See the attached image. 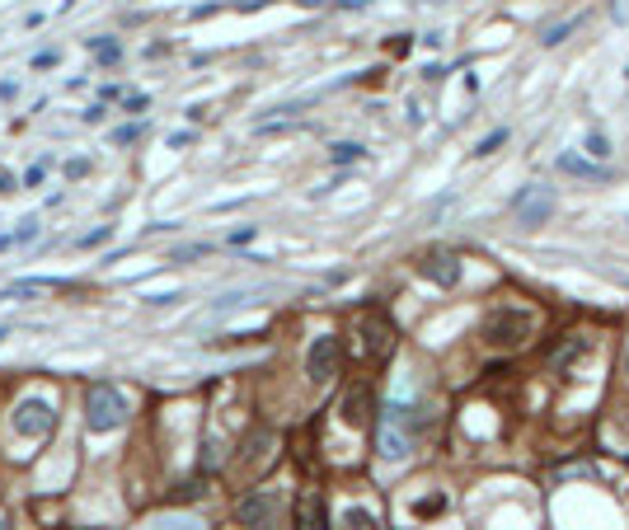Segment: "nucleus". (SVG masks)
<instances>
[{
    "label": "nucleus",
    "mask_w": 629,
    "mask_h": 530,
    "mask_svg": "<svg viewBox=\"0 0 629 530\" xmlns=\"http://www.w3.org/2000/svg\"><path fill=\"white\" fill-rule=\"evenodd\" d=\"M427 427V413L418 408V404H390L386 413H380V455H390V460H400V455H409V446H413V437H418Z\"/></svg>",
    "instance_id": "obj_1"
},
{
    "label": "nucleus",
    "mask_w": 629,
    "mask_h": 530,
    "mask_svg": "<svg viewBox=\"0 0 629 530\" xmlns=\"http://www.w3.org/2000/svg\"><path fill=\"white\" fill-rule=\"evenodd\" d=\"M531 328H536V314L531 310H493L489 320H484V343L489 347H522L526 338H531Z\"/></svg>",
    "instance_id": "obj_2"
},
{
    "label": "nucleus",
    "mask_w": 629,
    "mask_h": 530,
    "mask_svg": "<svg viewBox=\"0 0 629 530\" xmlns=\"http://www.w3.org/2000/svg\"><path fill=\"white\" fill-rule=\"evenodd\" d=\"M85 423L90 432H113V427L127 423V394L118 385H94L85 399Z\"/></svg>",
    "instance_id": "obj_3"
},
{
    "label": "nucleus",
    "mask_w": 629,
    "mask_h": 530,
    "mask_svg": "<svg viewBox=\"0 0 629 530\" xmlns=\"http://www.w3.org/2000/svg\"><path fill=\"white\" fill-rule=\"evenodd\" d=\"M10 423H14V432L28 437V441H47L57 427V408H52V399H43V394H28V399L14 404Z\"/></svg>",
    "instance_id": "obj_4"
},
{
    "label": "nucleus",
    "mask_w": 629,
    "mask_h": 530,
    "mask_svg": "<svg viewBox=\"0 0 629 530\" xmlns=\"http://www.w3.org/2000/svg\"><path fill=\"white\" fill-rule=\"evenodd\" d=\"M277 511H283V493H277V488H259V493H250V498H240L235 517H240V526H250V530H273Z\"/></svg>",
    "instance_id": "obj_5"
},
{
    "label": "nucleus",
    "mask_w": 629,
    "mask_h": 530,
    "mask_svg": "<svg viewBox=\"0 0 629 530\" xmlns=\"http://www.w3.org/2000/svg\"><path fill=\"white\" fill-rule=\"evenodd\" d=\"M512 211H517V221L526 230H536V225H545V221L554 217V193L545 188V184H526L517 197H512Z\"/></svg>",
    "instance_id": "obj_6"
},
{
    "label": "nucleus",
    "mask_w": 629,
    "mask_h": 530,
    "mask_svg": "<svg viewBox=\"0 0 629 530\" xmlns=\"http://www.w3.org/2000/svg\"><path fill=\"white\" fill-rule=\"evenodd\" d=\"M334 371H338V338L320 334L310 343V352H306V376L314 380V385H324V380H334Z\"/></svg>",
    "instance_id": "obj_7"
},
{
    "label": "nucleus",
    "mask_w": 629,
    "mask_h": 530,
    "mask_svg": "<svg viewBox=\"0 0 629 530\" xmlns=\"http://www.w3.org/2000/svg\"><path fill=\"white\" fill-rule=\"evenodd\" d=\"M418 273L433 281V287H446V291H451L456 281H460V258H456L451 249H427V254L418 258Z\"/></svg>",
    "instance_id": "obj_8"
},
{
    "label": "nucleus",
    "mask_w": 629,
    "mask_h": 530,
    "mask_svg": "<svg viewBox=\"0 0 629 530\" xmlns=\"http://www.w3.org/2000/svg\"><path fill=\"white\" fill-rule=\"evenodd\" d=\"M362 334H367V343H362V357H386L390 347H394V328H390V320H380V314H362Z\"/></svg>",
    "instance_id": "obj_9"
},
{
    "label": "nucleus",
    "mask_w": 629,
    "mask_h": 530,
    "mask_svg": "<svg viewBox=\"0 0 629 530\" xmlns=\"http://www.w3.org/2000/svg\"><path fill=\"white\" fill-rule=\"evenodd\" d=\"M338 413H343L347 427H367V418H371V390H367V385H353V390L343 394Z\"/></svg>",
    "instance_id": "obj_10"
},
{
    "label": "nucleus",
    "mask_w": 629,
    "mask_h": 530,
    "mask_svg": "<svg viewBox=\"0 0 629 530\" xmlns=\"http://www.w3.org/2000/svg\"><path fill=\"white\" fill-rule=\"evenodd\" d=\"M559 170H564V174H577V178H592V184H606V178H610L606 164H592V160H583V155H559Z\"/></svg>",
    "instance_id": "obj_11"
},
{
    "label": "nucleus",
    "mask_w": 629,
    "mask_h": 530,
    "mask_svg": "<svg viewBox=\"0 0 629 530\" xmlns=\"http://www.w3.org/2000/svg\"><path fill=\"white\" fill-rule=\"evenodd\" d=\"M301 530H324V502H320V493H306V498H301Z\"/></svg>",
    "instance_id": "obj_12"
},
{
    "label": "nucleus",
    "mask_w": 629,
    "mask_h": 530,
    "mask_svg": "<svg viewBox=\"0 0 629 530\" xmlns=\"http://www.w3.org/2000/svg\"><path fill=\"white\" fill-rule=\"evenodd\" d=\"M343 530H380V521H376V511H367V507H347L343 511Z\"/></svg>",
    "instance_id": "obj_13"
},
{
    "label": "nucleus",
    "mask_w": 629,
    "mask_h": 530,
    "mask_svg": "<svg viewBox=\"0 0 629 530\" xmlns=\"http://www.w3.org/2000/svg\"><path fill=\"white\" fill-rule=\"evenodd\" d=\"M577 24H583V14H573V20H559L554 28H545V33H540V43H545V47H559V43H564L569 33L577 28Z\"/></svg>",
    "instance_id": "obj_14"
},
{
    "label": "nucleus",
    "mask_w": 629,
    "mask_h": 530,
    "mask_svg": "<svg viewBox=\"0 0 629 530\" xmlns=\"http://www.w3.org/2000/svg\"><path fill=\"white\" fill-rule=\"evenodd\" d=\"M329 160H334V164H357V160H367V146H357V141H338L334 151H329Z\"/></svg>",
    "instance_id": "obj_15"
},
{
    "label": "nucleus",
    "mask_w": 629,
    "mask_h": 530,
    "mask_svg": "<svg viewBox=\"0 0 629 530\" xmlns=\"http://www.w3.org/2000/svg\"><path fill=\"white\" fill-rule=\"evenodd\" d=\"M90 52L108 66V61H118V57H123V43H118V38H94V43H90Z\"/></svg>",
    "instance_id": "obj_16"
},
{
    "label": "nucleus",
    "mask_w": 629,
    "mask_h": 530,
    "mask_svg": "<svg viewBox=\"0 0 629 530\" xmlns=\"http://www.w3.org/2000/svg\"><path fill=\"white\" fill-rule=\"evenodd\" d=\"M503 141H507V127H493V131H489V137H484V141H479V146H474V155H493V151H498V146H503Z\"/></svg>",
    "instance_id": "obj_17"
},
{
    "label": "nucleus",
    "mask_w": 629,
    "mask_h": 530,
    "mask_svg": "<svg viewBox=\"0 0 629 530\" xmlns=\"http://www.w3.org/2000/svg\"><path fill=\"white\" fill-rule=\"evenodd\" d=\"M587 151L597 155V160H610V141L601 137V131H587Z\"/></svg>",
    "instance_id": "obj_18"
},
{
    "label": "nucleus",
    "mask_w": 629,
    "mask_h": 530,
    "mask_svg": "<svg viewBox=\"0 0 629 530\" xmlns=\"http://www.w3.org/2000/svg\"><path fill=\"white\" fill-rule=\"evenodd\" d=\"M33 235H38V217H24L20 230H14V244H24V240H33Z\"/></svg>",
    "instance_id": "obj_19"
},
{
    "label": "nucleus",
    "mask_w": 629,
    "mask_h": 530,
    "mask_svg": "<svg viewBox=\"0 0 629 530\" xmlns=\"http://www.w3.org/2000/svg\"><path fill=\"white\" fill-rule=\"evenodd\" d=\"M108 235H113V225H99L94 235H85V240H80V249H94V244H104Z\"/></svg>",
    "instance_id": "obj_20"
},
{
    "label": "nucleus",
    "mask_w": 629,
    "mask_h": 530,
    "mask_svg": "<svg viewBox=\"0 0 629 530\" xmlns=\"http://www.w3.org/2000/svg\"><path fill=\"white\" fill-rule=\"evenodd\" d=\"M43 178H47V160H38V164H33V170L24 174V184H28V188H38Z\"/></svg>",
    "instance_id": "obj_21"
},
{
    "label": "nucleus",
    "mask_w": 629,
    "mask_h": 530,
    "mask_svg": "<svg viewBox=\"0 0 629 530\" xmlns=\"http://www.w3.org/2000/svg\"><path fill=\"white\" fill-rule=\"evenodd\" d=\"M207 254V244H184V249H174V258L179 263H188V258H203Z\"/></svg>",
    "instance_id": "obj_22"
},
{
    "label": "nucleus",
    "mask_w": 629,
    "mask_h": 530,
    "mask_svg": "<svg viewBox=\"0 0 629 530\" xmlns=\"http://www.w3.org/2000/svg\"><path fill=\"white\" fill-rule=\"evenodd\" d=\"M57 66V52H43V57H33V71H52Z\"/></svg>",
    "instance_id": "obj_23"
},
{
    "label": "nucleus",
    "mask_w": 629,
    "mask_h": 530,
    "mask_svg": "<svg viewBox=\"0 0 629 530\" xmlns=\"http://www.w3.org/2000/svg\"><path fill=\"white\" fill-rule=\"evenodd\" d=\"M66 174L80 178V174H90V160H66Z\"/></svg>",
    "instance_id": "obj_24"
},
{
    "label": "nucleus",
    "mask_w": 629,
    "mask_h": 530,
    "mask_svg": "<svg viewBox=\"0 0 629 530\" xmlns=\"http://www.w3.org/2000/svg\"><path fill=\"white\" fill-rule=\"evenodd\" d=\"M250 240H254V225H240L235 235H230V244H250Z\"/></svg>",
    "instance_id": "obj_25"
},
{
    "label": "nucleus",
    "mask_w": 629,
    "mask_h": 530,
    "mask_svg": "<svg viewBox=\"0 0 629 530\" xmlns=\"http://www.w3.org/2000/svg\"><path fill=\"white\" fill-rule=\"evenodd\" d=\"M5 193H14V174L0 170V197H5Z\"/></svg>",
    "instance_id": "obj_26"
},
{
    "label": "nucleus",
    "mask_w": 629,
    "mask_h": 530,
    "mask_svg": "<svg viewBox=\"0 0 629 530\" xmlns=\"http://www.w3.org/2000/svg\"><path fill=\"white\" fill-rule=\"evenodd\" d=\"M5 249H14V235H0V254H5Z\"/></svg>",
    "instance_id": "obj_27"
},
{
    "label": "nucleus",
    "mask_w": 629,
    "mask_h": 530,
    "mask_svg": "<svg viewBox=\"0 0 629 530\" xmlns=\"http://www.w3.org/2000/svg\"><path fill=\"white\" fill-rule=\"evenodd\" d=\"M0 338H10V328H5V324H0Z\"/></svg>",
    "instance_id": "obj_28"
},
{
    "label": "nucleus",
    "mask_w": 629,
    "mask_h": 530,
    "mask_svg": "<svg viewBox=\"0 0 629 530\" xmlns=\"http://www.w3.org/2000/svg\"><path fill=\"white\" fill-rule=\"evenodd\" d=\"M0 530H10V521H5V517H0Z\"/></svg>",
    "instance_id": "obj_29"
},
{
    "label": "nucleus",
    "mask_w": 629,
    "mask_h": 530,
    "mask_svg": "<svg viewBox=\"0 0 629 530\" xmlns=\"http://www.w3.org/2000/svg\"><path fill=\"white\" fill-rule=\"evenodd\" d=\"M427 5H437V0H427Z\"/></svg>",
    "instance_id": "obj_30"
},
{
    "label": "nucleus",
    "mask_w": 629,
    "mask_h": 530,
    "mask_svg": "<svg viewBox=\"0 0 629 530\" xmlns=\"http://www.w3.org/2000/svg\"><path fill=\"white\" fill-rule=\"evenodd\" d=\"M625 367H629V361H625Z\"/></svg>",
    "instance_id": "obj_31"
}]
</instances>
